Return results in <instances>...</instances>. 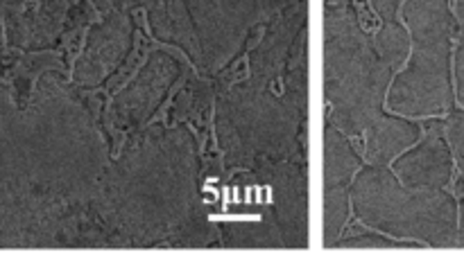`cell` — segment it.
Here are the masks:
<instances>
[{
  "label": "cell",
  "mask_w": 464,
  "mask_h": 273,
  "mask_svg": "<svg viewBox=\"0 0 464 273\" xmlns=\"http://www.w3.org/2000/svg\"><path fill=\"white\" fill-rule=\"evenodd\" d=\"M411 23L417 34V54L408 75V113H438L451 104L449 41L451 14L447 0H411Z\"/></svg>",
  "instance_id": "cell-1"
},
{
  "label": "cell",
  "mask_w": 464,
  "mask_h": 273,
  "mask_svg": "<svg viewBox=\"0 0 464 273\" xmlns=\"http://www.w3.org/2000/svg\"><path fill=\"white\" fill-rule=\"evenodd\" d=\"M447 131H449V140H451L453 152H456L458 156V163H460L464 172V113H456V116L449 120Z\"/></svg>",
  "instance_id": "cell-3"
},
{
  "label": "cell",
  "mask_w": 464,
  "mask_h": 273,
  "mask_svg": "<svg viewBox=\"0 0 464 273\" xmlns=\"http://www.w3.org/2000/svg\"><path fill=\"white\" fill-rule=\"evenodd\" d=\"M458 18H460V50H458V93L464 104V0H458Z\"/></svg>",
  "instance_id": "cell-4"
},
{
  "label": "cell",
  "mask_w": 464,
  "mask_h": 273,
  "mask_svg": "<svg viewBox=\"0 0 464 273\" xmlns=\"http://www.w3.org/2000/svg\"><path fill=\"white\" fill-rule=\"evenodd\" d=\"M401 170L406 174V184L415 188H442L447 184L451 176V156L438 131L430 134L420 152L406 158Z\"/></svg>",
  "instance_id": "cell-2"
},
{
  "label": "cell",
  "mask_w": 464,
  "mask_h": 273,
  "mask_svg": "<svg viewBox=\"0 0 464 273\" xmlns=\"http://www.w3.org/2000/svg\"><path fill=\"white\" fill-rule=\"evenodd\" d=\"M460 244H464V203H462V221H460Z\"/></svg>",
  "instance_id": "cell-5"
}]
</instances>
